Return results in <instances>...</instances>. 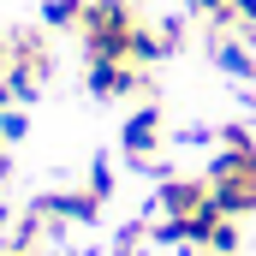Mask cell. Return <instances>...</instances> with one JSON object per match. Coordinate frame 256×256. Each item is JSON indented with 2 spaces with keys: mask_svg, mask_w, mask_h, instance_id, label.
Returning a JSON list of instances; mask_svg holds the SVG:
<instances>
[{
  "mask_svg": "<svg viewBox=\"0 0 256 256\" xmlns=\"http://www.w3.org/2000/svg\"><path fill=\"white\" fill-rule=\"evenodd\" d=\"M0 256H30V250H12V244H6V250H0Z\"/></svg>",
  "mask_w": 256,
  "mask_h": 256,
  "instance_id": "30bf717a",
  "label": "cell"
},
{
  "mask_svg": "<svg viewBox=\"0 0 256 256\" xmlns=\"http://www.w3.org/2000/svg\"><path fill=\"white\" fill-rule=\"evenodd\" d=\"M238 244H244V232H238V220L226 214V220L208 232V244H202V250H208V256H238Z\"/></svg>",
  "mask_w": 256,
  "mask_h": 256,
  "instance_id": "8992f818",
  "label": "cell"
},
{
  "mask_svg": "<svg viewBox=\"0 0 256 256\" xmlns=\"http://www.w3.org/2000/svg\"><path fill=\"white\" fill-rule=\"evenodd\" d=\"M120 143H126V155L137 161V167H155V155H161V143H167V126H161V108L155 102H143L137 114L126 120V131H120Z\"/></svg>",
  "mask_w": 256,
  "mask_h": 256,
  "instance_id": "3957f363",
  "label": "cell"
},
{
  "mask_svg": "<svg viewBox=\"0 0 256 256\" xmlns=\"http://www.w3.org/2000/svg\"><path fill=\"white\" fill-rule=\"evenodd\" d=\"M84 6H90V0H48V6H42V24H48V30H78V24H84Z\"/></svg>",
  "mask_w": 256,
  "mask_h": 256,
  "instance_id": "5b68a950",
  "label": "cell"
},
{
  "mask_svg": "<svg viewBox=\"0 0 256 256\" xmlns=\"http://www.w3.org/2000/svg\"><path fill=\"white\" fill-rule=\"evenodd\" d=\"M208 191H214V208L244 220L256 214V143H220V155L208 161Z\"/></svg>",
  "mask_w": 256,
  "mask_h": 256,
  "instance_id": "6da1fadb",
  "label": "cell"
},
{
  "mask_svg": "<svg viewBox=\"0 0 256 256\" xmlns=\"http://www.w3.org/2000/svg\"><path fill=\"white\" fill-rule=\"evenodd\" d=\"M196 18H208L214 30H232V0H191Z\"/></svg>",
  "mask_w": 256,
  "mask_h": 256,
  "instance_id": "52a82bcc",
  "label": "cell"
},
{
  "mask_svg": "<svg viewBox=\"0 0 256 256\" xmlns=\"http://www.w3.org/2000/svg\"><path fill=\"white\" fill-rule=\"evenodd\" d=\"M208 196H214V191H208V179H185V173H179V179H161L155 208H161V220H191Z\"/></svg>",
  "mask_w": 256,
  "mask_h": 256,
  "instance_id": "277c9868",
  "label": "cell"
},
{
  "mask_svg": "<svg viewBox=\"0 0 256 256\" xmlns=\"http://www.w3.org/2000/svg\"><path fill=\"white\" fill-rule=\"evenodd\" d=\"M24 131H30V120H24L18 108H6V114H0V143H18Z\"/></svg>",
  "mask_w": 256,
  "mask_h": 256,
  "instance_id": "ba28073f",
  "label": "cell"
},
{
  "mask_svg": "<svg viewBox=\"0 0 256 256\" xmlns=\"http://www.w3.org/2000/svg\"><path fill=\"white\" fill-rule=\"evenodd\" d=\"M90 191L102 196V202L114 196V167H108V161H96V167H90Z\"/></svg>",
  "mask_w": 256,
  "mask_h": 256,
  "instance_id": "9c48e42d",
  "label": "cell"
},
{
  "mask_svg": "<svg viewBox=\"0 0 256 256\" xmlns=\"http://www.w3.org/2000/svg\"><path fill=\"white\" fill-rule=\"evenodd\" d=\"M84 84L96 102H126V96H143L149 90V66L137 60H90L84 66Z\"/></svg>",
  "mask_w": 256,
  "mask_h": 256,
  "instance_id": "7a4b0ae2",
  "label": "cell"
}]
</instances>
